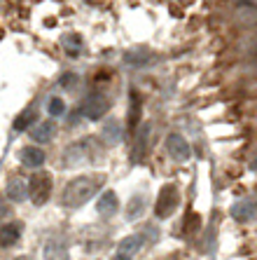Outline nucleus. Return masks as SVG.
<instances>
[{
  "label": "nucleus",
  "instance_id": "412c9836",
  "mask_svg": "<svg viewBox=\"0 0 257 260\" xmlns=\"http://www.w3.org/2000/svg\"><path fill=\"white\" fill-rule=\"evenodd\" d=\"M78 75H72V73H68V75H63V78H61V87H63V89H75V87H78Z\"/></svg>",
  "mask_w": 257,
  "mask_h": 260
},
{
  "label": "nucleus",
  "instance_id": "20e7f679",
  "mask_svg": "<svg viewBox=\"0 0 257 260\" xmlns=\"http://www.w3.org/2000/svg\"><path fill=\"white\" fill-rule=\"evenodd\" d=\"M178 204H180L178 188H175V185H164L159 197H157V206H155L157 218H168L178 209Z\"/></svg>",
  "mask_w": 257,
  "mask_h": 260
},
{
  "label": "nucleus",
  "instance_id": "4be33fe9",
  "mask_svg": "<svg viewBox=\"0 0 257 260\" xmlns=\"http://www.w3.org/2000/svg\"><path fill=\"white\" fill-rule=\"evenodd\" d=\"M33 117H35V110H30V113H24V115H21L17 122H14V129H24L26 124H30V122H33Z\"/></svg>",
  "mask_w": 257,
  "mask_h": 260
},
{
  "label": "nucleus",
  "instance_id": "f3484780",
  "mask_svg": "<svg viewBox=\"0 0 257 260\" xmlns=\"http://www.w3.org/2000/svg\"><path fill=\"white\" fill-rule=\"evenodd\" d=\"M150 132H152V124L150 122H145L143 127H140V132H138L136 136V145H133V157H143L145 152V145H148V139H150Z\"/></svg>",
  "mask_w": 257,
  "mask_h": 260
},
{
  "label": "nucleus",
  "instance_id": "423d86ee",
  "mask_svg": "<svg viewBox=\"0 0 257 260\" xmlns=\"http://www.w3.org/2000/svg\"><path fill=\"white\" fill-rule=\"evenodd\" d=\"M257 216V200L255 197H243L232 206V218L239 223H248Z\"/></svg>",
  "mask_w": 257,
  "mask_h": 260
},
{
  "label": "nucleus",
  "instance_id": "1a4fd4ad",
  "mask_svg": "<svg viewBox=\"0 0 257 260\" xmlns=\"http://www.w3.org/2000/svg\"><path fill=\"white\" fill-rule=\"evenodd\" d=\"M45 260H68V244L61 237H52L45 244Z\"/></svg>",
  "mask_w": 257,
  "mask_h": 260
},
{
  "label": "nucleus",
  "instance_id": "6ab92c4d",
  "mask_svg": "<svg viewBox=\"0 0 257 260\" xmlns=\"http://www.w3.org/2000/svg\"><path fill=\"white\" fill-rule=\"evenodd\" d=\"M63 49H66L70 56H78L80 52H82V38H80L78 33H68V36L63 38Z\"/></svg>",
  "mask_w": 257,
  "mask_h": 260
},
{
  "label": "nucleus",
  "instance_id": "9d476101",
  "mask_svg": "<svg viewBox=\"0 0 257 260\" xmlns=\"http://www.w3.org/2000/svg\"><path fill=\"white\" fill-rule=\"evenodd\" d=\"M101 139L105 141L108 145H117L122 139H124V132H122V124L120 120H115V117H110V120L103 122V129H101Z\"/></svg>",
  "mask_w": 257,
  "mask_h": 260
},
{
  "label": "nucleus",
  "instance_id": "5701e85b",
  "mask_svg": "<svg viewBox=\"0 0 257 260\" xmlns=\"http://www.w3.org/2000/svg\"><path fill=\"white\" fill-rule=\"evenodd\" d=\"M7 213H10V209H7V200L0 194V218H5Z\"/></svg>",
  "mask_w": 257,
  "mask_h": 260
},
{
  "label": "nucleus",
  "instance_id": "6e6552de",
  "mask_svg": "<svg viewBox=\"0 0 257 260\" xmlns=\"http://www.w3.org/2000/svg\"><path fill=\"white\" fill-rule=\"evenodd\" d=\"M5 192H7L5 197L10 202H24L28 197V183L24 178H19V176H12L5 185Z\"/></svg>",
  "mask_w": 257,
  "mask_h": 260
},
{
  "label": "nucleus",
  "instance_id": "7ed1b4c3",
  "mask_svg": "<svg viewBox=\"0 0 257 260\" xmlns=\"http://www.w3.org/2000/svg\"><path fill=\"white\" fill-rule=\"evenodd\" d=\"M49 192H52V174L47 171H38V174L30 176L28 181V197L35 206L47 204Z\"/></svg>",
  "mask_w": 257,
  "mask_h": 260
},
{
  "label": "nucleus",
  "instance_id": "aec40b11",
  "mask_svg": "<svg viewBox=\"0 0 257 260\" xmlns=\"http://www.w3.org/2000/svg\"><path fill=\"white\" fill-rule=\"evenodd\" d=\"M47 113L52 117H59V115H63L66 113V101H61L59 96H54V99H49V103H47Z\"/></svg>",
  "mask_w": 257,
  "mask_h": 260
},
{
  "label": "nucleus",
  "instance_id": "ddd939ff",
  "mask_svg": "<svg viewBox=\"0 0 257 260\" xmlns=\"http://www.w3.org/2000/svg\"><path fill=\"white\" fill-rule=\"evenodd\" d=\"M21 237V223H7L0 228V248H10Z\"/></svg>",
  "mask_w": 257,
  "mask_h": 260
},
{
  "label": "nucleus",
  "instance_id": "4468645a",
  "mask_svg": "<svg viewBox=\"0 0 257 260\" xmlns=\"http://www.w3.org/2000/svg\"><path fill=\"white\" fill-rule=\"evenodd\" d=\"M19 157H21V164L38 169V167H42V164H45L47 155H45V150H40V148H33V145H28V148H24V150L19 152Z\"/></svg>",
  "mask_w": 257,
  "mask_h": 260
},
{
  "label": "nucleus",
  "instance_id": "0eeeda50",
  "mask_svg": "<svg viewBox=\"0 0 257 260\" xmlns=\"http://www.w3.org/2000/svg\"><path fill=\"white\" fill-rule=\"evenodd\" d=\"M166 150L168 155L173 159H178V162H185V159H190L192 150H190V143H187L180 134H171L166 139Z\"/></svg>",
  "mask_w": 257,
  "mask_h": 260
},
{
  "label": "nucleus",
  "instance_id": "dca6fc26",
  "mask_svg": "<svg viewBox=\"0 0 257 260\" xmlns=\"http://www.w3.org/2000/svg\"><path fill=\"white\" fill-rule=\"evenodd\" d=\"M120 253L126 255V258H131L133 253H138L140 248H143V237H138V235H131V237H124L120 242Z\"/></svg>",
  "mask_w": 257,
  "mask_h": 260
},
{
  "label": "nucleus",
  "instance_id": "a211bd4d",
  "mask_svg": "<svg viewBox=\"0 0 257 260\" xmlns=\"http://www.w3.org/2000/svg\"><path fill=\"white\" fill-rule=\"evenodd\" d=\"M145 209V197L143 194H133L131 202H129V206H126V220H138L140 218V213H143Z\"/></svg>",
  "mask_w": 257,
  "mask_h": 260
},
{
  "label": "nucleus",
  "instance_id": "2eb2a0df",
  "mask_svg": "<svg viewBox=\"0 0 257 260\" xmlns=\"http://www.w3.org/2000/svg\"><path fill=\"white\" fill-rule=\"evenodd\" d=\"M117 209H120V200H117L115 190H103V194L98 197V213L113 216V213H117Z\"/></svg>",
  "mask_w": 257,
  "mask_h": 260
},
{
  "label": "nucleus",
  "instance_id": "b1692460",
  "mask_svg": "<svg viewBox=\"0 0 257 260\" xmlns=\"http://www.w3.org/2000/svg\"><path fill=\"white\" fill-rule=\"evenodd\" d=\"M250 171H257V155L250 159Z\"/></svg>",
  "mask_w": 257,
  "mask_h": 260
},
{
  "label": "nucleus",
  "instance_id": "393cba45",
  "mask_svg": "<svg viewBox=\"0 0 257 260\" xmlns=\"http://www.w3.org/2000/svg\"><path fill=\"white\" fill-rule=\"evenodd\" d=\"M113 260H131V258H126V255H122V253H117V255H115V258Z\"/></svg>",
  "mask_w": 257,
  "mask_h": 260
},
{
  "label": "nucleus",
  "instance_id": "a878e982",
  "mask_svg": "<svg viewBox=\"0 0 257 260\" xmlns=\"http://www.w3.org/2000/svg\"><path fill=\"white\" fill-rule=\"evenodd\" d=\"M14 260H33L30 255H19V258H14Z\"/></svg>",
  "mask_w": 257,
  "mask_h": 260
},
{
  "label": "nucleus",
  "instance_id": "f03ea898",
  "mask_svg": "<svg viewBox=\"0 0 257 260\" xmlns=\"http://www.w3.org/2000/svg\"><path fill=\"white\" fill-rule=\"evenodd\" d=\"M96 155H98V152H96V148H94V141L84 139V141H80V143L68 145L66 150H63L61 164H63L66 169H78V167H82V164H87V162H94Z\"/></svg>",
  "mask_w": 257,
  "mask_h": 260
},
{
  "label": "nucleus",
  "instance_id": "f257e3e1",
  "mask_svg": "<svg viewBox=\"0 0 257 260\" xmlns=\"http://www.w3.org/2000/svg\"><path fill=\"white\" fill-rule=\"evenodd\" d=\"M98 190V181L91 178V176H80L75 181H70L63 190V197H61V204L66 209H80L87 202L91 200Z\"/></svg>",
  "mask_w": 257,
  "mask_h": 260
},
{
  "label": "nucleus",
  "instance_id": "39448f33",
  "mask_svg": "<svg viewBox=\"0 0 257 260\" xmlns=\"http://www.w3.org/2000/svg\"><path fill=\"white\" fill-rule=\"evenodd\" d=\"M108 108H110V103L103 94H89L82 106V115L87 117V120H101V117L108 113Z\"/></svg>",
  "mask_w": 257,
  "mask_h": 260
},
{
  "label": "nucleus",
  "instance_id": "9b49d317",
  "mask_svg": "<svg viewBox=\"0 0 257 260\" xmlns=\"http://www.w3.org/2000/svg\"><path fill=\"white\" fill-rule=\"evenodd\" d=\"M124 59H126V63H129V66L145 68V66H152V61H155V52H150L148 47H138V49L126 52Z\"/></svg>",
  "mask_w": 257,
  "mask_h": 260
},
{
  "label": "nucleus",
  "instance_id": "f8f14e48",
  "mask_svg": "<svg viewBox=\"0 0 257 260\" xmlns=\"http://www.w3.org/2000/svg\"><path fill=\"white\" fill-rule=\"evenodd\" d=\"M54 136H56V124L52 120H42L40 124H35V127L30 129V139H35L38 143H47Z\"/></svg>",
  "mask_w": 257,
  "mask_h": 260
}]
</instances>
